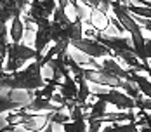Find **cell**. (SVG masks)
Masks as SVG:
<instances>
[{"mask_svg":"<svg viewBox=\"0 0 151 132\" xmlns=\"http://www.w3.org/2000/svg\"><path fill=\"white\" fill-rule=\"evenodd\" d=\"M42 68L44 66L40 64V61H31L24 70H17L14 73H4V76L0 78V89L26 90V92L40 90L47 84L42 75Z\"/></svg>","mask_w":151,"mask_h":132,"instance_id":"obj_1","label":"cell"},{"mask_svg":"<svg viewBox=\"0 0 151 132\" xmlns=\"http://www.w3.org/2000/svg\"><path fill=\"white\" fill-rule=\"evenodd\" d=\"M109 9L113 11L115 17L118 19V23L123 26V30L130 35V42L134 45V54L141 59L142 58V50H144V42H146V38L142 37V28H141V25L137 23L136 17L130 14V12L125 9V5L120 4V2L111 0Z\"/></svg>","mask_w":151,"mask_h":132,"instance_id":"obj_2","label":"cell"},{"mask_svg":"<svg viewBox=\"0 0 151 132\" xmlns=\"http://www.w3.org/2000/svg\"><path fill=\"white\" fill-rule=\"evenodd\" d=\"M82 73L85 76V80L91 82V84L125 90V94L130 96V97L136 99V101H139V99L142 97V94L137 90L136 85H132V84H129V82H125V80H122V78H118V76H115V75H111V73H106L104 70H94V68H85V66H82Z\"/></svg>","mask_w":151,"mask_h":132,"instance_id":"obj_3","label":"cell"},{"mask_svg":"<svg viewBox=\"0 0 151 132\" xmlns=\"http://www.w3.org/2000/svg\"><path fill=\"white\" fill-rule=\"evenodd\" d=\"M42 56L37 54L35 49H31L24 44H11L7 45V59L4 64V71L5 73H14L17 70L23 68L24 63L28 61H40Z\"/></svg>","mask_w":151,"mask_h":132,"instance_id":"obj_4","label":"cell"},{"mask_svg":"<svg viewBox=\"0 0 151 132\" xmlns=\"http://www.w3.org/2000/svg\"><path fill=\"white\" fill-rule=\"evenodd\" d=\"M92 97L101 99L106 104L115 106L118 111H134L137 108L136 99H132L130 96H127L125 92H120V89H109L104 92H92Z\"/></svg>","mask_w":151,"mask_h":132,"instance_id":"obj_5","label":"cell"},{"mask_svg":"<svg viewBox=\"0 0 151 132\" xmlns=\"http://www.w3.org/2000/svg\"><path fill=\"white\" fill-rule=\"evenodd\" d=\"M71 47H75L78 52H82V54H85V56H89L92 59H104V58H115L113 56V52L106 47V45L99 44L97 40H92V38H80V40H75V42H71Z\"/></svg>","mask_w":151,"mask_h":132,"instance_id":"obj_6","label":"cell"},{"mask_svg":"<svg viewBox=\"0 0 151 132\" xmlns=\"http://www.w3.org/2000/svg\"><path fill=\"white\" fill-rule=\"evenodd\" d=\"M37 25V33H35V50L38 56L45 54V47L50 42V19H38L35 21Z\"/></svg>","mask_w":151,"mask_h":132,"instance_id":"obj_7","label":"cell"},{"mask_svg":"<svg viewBox=\"0 0 151 132\" xmlns=\"http://www.w3.org/2000/svg\"><path fill=\"white\" fill-rule=\"evenodd\" d=\"M94 40H97L99 44L106 45V47L113 52V56H115L116 52H122V50H130V52H134L132 42H130L129 38H125V37H104V35L97 33V35L94 37Z\"/></svg>","mask_w":151,"mask_h":132,"instance_id":"obj_8","label":"cell"},{"mask_svg":"<svg viewBox=\"0 0 151 132\" xmlns=\"http://www.w3.org/2000/svg\"><path fill=\"white\" fill-rule=\"evenodd\" d=\"M24 111H30V113H54V111H63L66 110V106H61V104H52L50 99L47 97H35L31 99L26 106H23Z\"/></svg>","mask_w":151,"mask_h":132,"instance_id":"obj_9","label":"cell"},{"mask_svg":"<svg viewBox=\"0 0 151 132\" xmlns=\"http://www.w3.org/2000/svg\"><path fill=\"white\" fill-rule=\"evenodd\" d=\"M64 80H61V85L58 87V92L66 99V103H71L76 101V94H78V87H76V82L73 78V75L68 73L63 76Z\"/></svg>","mask_w":151,"mask_h":132,"instance_id":"obj_10","label":"cell"},{"mask_svg":"<svg viewBox=\"0 0 151 132\" xmlns=\"http://www.w3.org/2000/svg\"><path fill=\"white\" fill-rule=\"evenodd\" d=\"M99 64H101V70H104L106 73L115 75V76H118V78H122V80H125V82L130 84V73H129V70L122 68L115 58H104Z\"/></svg>","mask_w":151,"mask_h":132,"instance_id":"obj_11","label":"cell"},{"mask_svg":"<svg viewBox=\"0 0 151 132\" xmlns=\"http://www.w3.org/2000/svg\"><path fill=\"white\" fill-rule=\"evenodd\" d=\"M129 73H130V84L132 85H137V90L144 96V97H148L151 99V82L148 76H144V75L137 73L134 70H129Z\"/></svg>","mask_w":151,"mask_h":132,"instance_id":"obj_12","label":"cell"},{"mask_svg":"<svg viewBox=\"0 0 151 132\" xmlns=\"http://www.w3.org/2000/svg\"><path fill=\"white\" fill-rule=\"evenodd\" d=\"M11 92H12V90L0 89V113H11V111H17V110H21L23 103L14 101V99L11 97Z\"/></svg>","mask_w":151,"mask_h":132,"instance_id":"obj_13","label":"cell"},{"mask_svg":"<svg viewBox=\"0 0 151 132\" xmlns=\"http://www.w3.org/2000/svg\"><path fill=\"white\" fill-rule=\"evenodd\" d=\"M9 37L12 44H21L23 37H24V23H23V16H14L11 19V28H9Z\"/></svg>","mask_w":151,"mask_h":132,"instance_id":"obj_14","label":"cell"},{"mask_svg":"<svg viewBox=\"0 0 151 132\" xmlns=\"http://www.w3.org/2000/svg\"><path fill=\"white\" fill-rule=\"evenodd\" d=\"M91 25L94 26L96 30H99V31H103L104 28H108V25H109V19L106 17V12L103 11H99V9H92L91 12Z\"/></svg>","mask_w":151,"mask_h":132,"instance_id":"obj_15","label":"cell"},{"mask_svg":"<svg viewBox=\"0 0 151 132\" xmlns=\"http://www.w3.org/2000/svg\"><path fill=\"white\" fill-rule=\"evenodd\" d=\"M64 132H87V122L85 120H68L61 123Z\"/></svg>","mask_w":151,"mask_h":132,"instance_id":"obj_16","label":"cell"},{"mask_svg":"<svg viewBox=\"0 0 151 132\" xmlns=\"http://www.w3.org/2000/svg\"><path fill=\"white\" fill-rule=\"evenodd\" d=\"M122 131L123 132H141L139 131V122L137 120H130L127 123H122Z\"/></svg>","mask_w":151,"mask_h":132,"instance_id":"obj_17","label":"cell"},{"mask_svg":"<svg viewBox=\"0 0 151 132\" xmlns=\"http://www.w3.org/2000/svg\"><path fill=\"white\" fill-rule=\"evenodd\" d=\"M150 59H151V38L144 42V50H142V58H141V61H142L144 64H148Z\"/></svg>","mask_w":151,"mask_h":132,"instance_id":"obj_18","label":"cell"},{"mask_svg":"<svg viewBox=\"0 0 151 132\" xmlns=\"http://www.w3.org/2000/svg\"><path fill=\"white\" fill-rule=\"evenodd\" d=\"M42 2V5L47 9V12L52 16L54 14V11H56V7H58V0H40Z\"/></svg>","mask_w":151,"mask_h":132,"instance_id":"obj_19","label":"cell"},{"mask_svg":"<svg viewBox=\"0 0 151 132\" xmlns=\"http://www.w3.org/2000/svg\"><path fill=\"white\" fill-rule=\"evenodd\" d=\"M99 2H101V9H99V11L106 12V11L109 9V4H111V0H99Z\"/></svg>","mask_w":151,"mask_h":132,"instance_id":"obj_20","label":"cell"},{"mask_svg":"<svg viewBox=\"0 0 151 132\" xmlns=\"http://www.w3.org/2000/svg\"><path fill=\"white\" fill-rule=\"evenodd\" d=\"M115 2H120V4H123V5H129L130 2H136V0H115Z\"/></svg>","mask_w":151,"mask_h":132,"instance_id":"obj_21","label":"cell"}]
</instances>
